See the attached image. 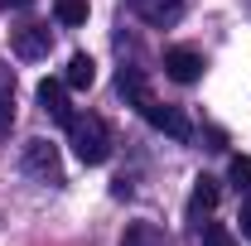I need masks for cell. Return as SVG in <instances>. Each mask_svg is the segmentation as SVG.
Masks as SVG:
<instances>
[{
    "instance_id": "obj_1",
    "label": "cell",
    "mask_w": 251,
    "mask_h": 246,
    "mask_svg": "<svg viewBox=\"0 0 251 246\" xmlns=\"http://www.w3.org/2000/svg\"><path fill=\"white\" fill-rule=\"evenodd\" d=\"M68 140H73V154L82 164H106L111 159V125L101 116H92V111L68 121Z\"/></svg>"
},
{
    "instance_id": "obj_2",
    "label": "cell",
    "mask_w": 251,
    "mask_h": 246,
    "mask_svg": "<svg viewBox=\"0 0 251 246\" xmlns=\"http://www.w3.org/2000/svg\"><path fill=\"white\" fill-rule=\"evenodd\" d=\"M20 169L29 174L34 184H63V164H58V145H49V140H29L25 145V159H20Z\"/></svg>"
},
{
    "instance_id": "obj_3",
    "label": "cell",
    "mask_w": 251,
    "mask_h": 246,
    "mask_svg": "<svg viewBox=\"0 0 251 246\" xmlns=\"http://www.w3.org/2000/svg\"><path fill=\"white\" fill-rule=\"evenodd\" d=\"M203 53L198 49H188V44H179V49H164V77L169 82H179V87H188V82H198L203 77Z\"/></svg>"
},
{
    "instance_id": "obj_4",
    "label": "cell",
    "mask_w": 251,
    "mask_h": 246,
    "mask_svg": "<svg viewBox=\"0 0 251 246\" xmlns=\"http://www.w3.org/2000/svg\"><path fill=\"white\" fill-rule=\"evenodd\" d=\"M140 116L155 125V130H164L169 140H188V135H193V125H188V116H184V111H179V106H159L155 97L140 106Z\"/></svg>"
},
{
    "instance_id": "obj_5",
    "label": "cell",
    "mask_w": 251,
    "mask_h": 246,
    "mask_svg": "<svg viewBox=\"0 0 251 246\" xmlns=\"http://www.w3.org/2000/svg\"><path fill=\"white\" fill-rule=\"evenodd\" d=\"M10 49H15V58L39 63V58H49V49H53V34H49V25H25V29H15Z\"/></svg>"
},
{
    "instance_id": "obj_6",
    "label": "cell",
    "mask_w": 251,
    "mask_h": 246,
    "mask_svg": "<svg viewBox=\"0 0 251 246\" xmlns=\"http://www.w3.org/2000/svg\"><path fill=\"white\" fill-rule=\"evenodd\" d=\"M130 10H135L145 25L164 29V25H174V20L184 15V0H130Z\"/></svg>"
},
{
    "instance_id": "obj_7",
    "label": "cell",
    "mask_w": 251,
    "mask_h": 246,
    "mask_svg": "<svg viewBox=\"0 0 251 246\" xmlns=\"http://www.w3.org/2000/svg\"><path fill=\"white\" fill-rule=\"evenodd\" d=\"M39 106H44V116H53V121H73V106H68V82H39Z\"/></svg>"
},
{
    "instance_id": "obj_8",
    "label": "cell",
    "mask_w": 251,
    "mask_h": 246,
    "mask_svg": "<svg viewBox=\"0 0 251 246\" xmlns=\"http://www.w3.org/2000/svg\"><path fill=\"white\" fill-rule=\"evenodd\" d=\"M116 92L126 97V101H130V106H135V111H140V106H145V101H150V82H145V73H140V68H121V73H116Z\"/></svg>"
},
{
    "instance_id": "obj_9",
    "label": "cell",
    "mask_w": 251,
    "mask_h": 246,
    "mask_svg": "<svg viewBox=\"0 0 251 246\" xmlns=\"http://www.w3.org/2000/svg\"><path fill=\"white\" fill-rule=\"evenodd\" d=\"M63 82L73 87V92H87L97 82V63H92V53H73L68 58V73H63Z\"/></svg>"
},
{
    "instance_id": "obj_10",
    "label": "cell",
    "mask_w": 251,
    "mask_h": 246,
    "mask_svg": "<svg viewBox=\"0 0 251 246\" xmlns=\"http://www.w3.org/2000/svg\"><path fill=\"white\" fill-rule=\"evenodd\" d=\"M218 208V179H193V193H188V217H203Z\"/></svg>"
},
{
    "instance_id": "obj_11",
    "label": "cell",
    "mask_w": 251,
    "mask_h": 246,
    "mask_svg": "<svg viewBox=\"0 0 251 246\" xmlns=\"http://www.w3.org/2000/svg\"><path fill=\"white\" fill-rule=\"evenodd\" d=\"M121 246H169V237L159 232L155 222H130L126 237H121Z\"/></svg>"
},
{
    "instance_id": "obj_12",
    "label": "cell",
    "mask_w": 251,
    "mask_h": 246,
    "mask_svg": "<svg viewBox=\"0 0 251 246\" xmlns=\"http://www.w3.org/2000/svg\"><path fill=\"white\" fill-rule=\"evenodd\" d=\"M53 15L63 29H77V25H87V0H53Z\"/></svg>"
},
{
    "instance_id": "obj_13",
    "label": "cell",
    "mask_w": 251,
    "mask_h": 246,
    "mask_svg": "<svg viewBox=\"0 0 251 246\" xmlns=\"http://www.w3.org/2000/svg\"><path fill=\"white\" fill-rule=\"evenodd\" d=\"M10 125H15V77L0 73V135H10Z\"/></svg>"
},
{
    "instance_id": "obj_14",
    "label": "cell",
    "mask_w": 251,
    "mask_h": 246,
    "mask_svg": "<svg viewBox=\"0 0 251 246\" xmlns=\"http://www.w3.org/2000/svg\"><path fill=\"white\" fill-rule=\"evenodd\" d=\"M227 179H232V188H237V193H251V159H247V154H232Z\"/></svg>"
},
{
    "instance_id": "obj_15",
    "label": "cell",
    "mask_w": 251,
    "mask_h": 246,
    "mask_svg": "<svg viewBox=\"0 0 251 246\" xmlns=\"http://www.w3.org/2000/svg\"><path fill=\"white\" fill-rule=\"evenodd\" d=\"M203 246H237V237H232L222 222H208V227H203Z\"/></svg>"
},
{
    "instance_id": "obj_16",
    "label": "cell",
    "mask_w": 251,
    "mask_h": 246,
    "mask_svg": "<svg viewBox=\"0 0 251 246\" xmlns=\"http://www.w3.org/2000/svg\"><path fill=\"white\" fill-rule=\"evenodd\" d=\"M242 237H247V242H251V198H247V203H242Z\"/></svg>"
},
{
    "instance_id": "obj_17",
    "label": "cell",
    "mask_w": 251,
    "mask_h": 246,
    "mask_svg": "<svg viewBox=\"0 0 251 246\" xmlns=\"http://www.w3.org/2000/svg\"><path fill=\"white\" fill-rule=\"evenodd\" d=\"M0 5H5V10H10V5H15V10H25V5H34V0H0Z\"/></svg>"
}]
</instances>
